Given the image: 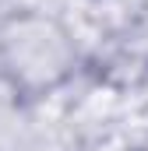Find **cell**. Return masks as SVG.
Instances as JSON below:
<instances>
[{
	"mask_svg": "<svg viewBox=\"0 0 148 151\" xmlns=\"http://www.w3.org/2000/svg\"><path fill=\"white\" fill-rule=\"evenodd\" d=\"M85 70V53L64 14H0V74L25 99H49Z\"/></svg>",
	"mask_w": 148,
	"mask_h": 151,
	"instance_id": "cell-1",
	"label": "cell"
}]
</instances>
